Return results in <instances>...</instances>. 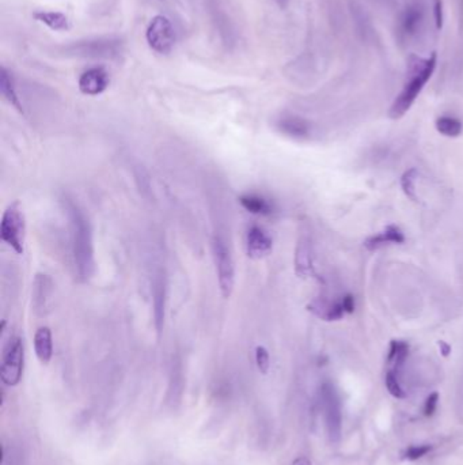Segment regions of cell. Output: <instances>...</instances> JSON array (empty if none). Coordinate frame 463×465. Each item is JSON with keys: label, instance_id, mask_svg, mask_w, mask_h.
Here are the masks:
<instances>
[{"label": "cell", "instance_id": "1", "mask_svg": "<svg viewBox=\"0 0 463 465\" xmlns=\"http://www.w3.org/2000/svg\"><path fill=\"white\" fill-rule=\"evenodd\" d=\"M64 208L70 218L72 262L80 282H87L95 272L93 226L77 203L65 199Z\"/></svg>", "mask_w": 463, "mask_h": 465}, {"label": "cell", "instance_id": "2", "mask_svg": "<svg viewBox=\"0 0 463 465\" xmlns=\"http://www.w3.org/2000/svg\"><path fill=\"white\" fill-rule=\"evenodd\" d=\"M437 65V55L432 53L428 58L410 56L408 64V79L402 87L401 93L397 95L391 108L388 110V116L394 120L401 119L408 113V110L413 107L417 97L423 92L428 80L432 78L433 73Z\"/></svg>", "mask_w": 463, "mask_h": 465}, {"label": "cell", "instance_id": "3", "mask_svg": "<svg viewBox=\"0 0 463 465\" xmlns=\"http://www.w3.org/2000/svg\"><path fill=\"white\" fill-rule=\"evenodd\" d=\"M0 240L16 252V255L25 253L26 242V218L21 203H10L3 211L0 222Z\"/></svg>", "mask_w": 463, "mask_h": 465}, {"label": "cell", "instance_id": "4", "mask_svg": "<svg viewBox=\"0 0 463 465\" xmlns=\"http://www.w3.org/2000/svg\"><path fill=\"white\" fill-rule=\"evenodd\" d=\"M211 248H212V257L217 269V284H219L220 294L223 298H230L235 286V264H234L232 252L227 247L226 241L219 235H214L211 241Z\"/></svg>", "mask_w": 463, "mask_h": 465}, {"label": "cell", "instance_id": "5", "mask_svg": "<svg viewBox=\"0 0 463 465\" xmlns=\"http://www.w3.org/2000/svg\"><path fill=\"white\" fill-rule=\"evenodd\" d=\"M25 366V346L19 336H13L3 353L0 366V378L4 385L16 387L23 375Z\"/></svg>", "mask_w": 463, "mask_h": 465}, {"label": "cell", "instance_id": "6", "mask_svg": "<svg viewBox=\"0 0 463 465\" xmlns=\"http://www.w3.org/2000/svg\"><path fill=\"white\" fill-rule=\"evenodd\" d=\"M146 38L150 48L156 53H170L175 46V31L170 19L165 16H154L146 31Z\"/></svg>", "mask_w": 463, "mask_h": 465}, {"label": "cell", "instance_id": "7", "mask_svg": "<svg viewBox=\"0 0 463 465\" xmlns=\"http://www.w3.org/2000/svg\"><path fill=\"white\" fill-rule=\"evenodd\" d=\"M70 52L82 56V58H104V59H114L119 58L123 52L121 41L119 40H94L79 43L77 46L70 48Z\"/></svg>", "mask_w": 463, "mask_h": 465}, {"label": "cell", "instance_id": "8", "mask_svg": "<svg viewBox=\"0 0 463 465\" xmlns=\"http://www.w3.org/2000/svg\"><path fill=\"white\" fill-rule=\"evenodd\" d=\"M322 400H324L327 432L332 439L337 441L340 438L341 433L340 402L334 388L330 384H324L322 387Z\"/></svg>", "mask_w": 463, "mask_h": 465}, {"label": "cell", "instance_id": "9", "mask_svg": "<svg viewBox=\"0 0 463 465\" xmlns=\"http://www.w3.org/2000/svg\"><path fill=\"white\" fill-rule=\"evenodd\" d=\"M425 19V7L421 3V0H416L406 6L400 16L398 22V31L401 33L402 37L405 38H413L423 29Z\"/></svg>", "mask_w": 463, "mask_h": 465}, {"label": "cell", "instance_id": "10", "mask_svg": "<svg viewBox=\"0 0 463 465\" xmlns=\"http://www.w3.org/2000/svg\"><path fill=\"white\" fill-rule=\"evenodd\" d=\"M110 85L109 73L104 67H93L85 71L77 82L80 93L85 95H99L104 93Z\"/></svg>", "mask_w": 463, "mask_h": 465}, {"label": "cell", "instance_id": "11", "mask_svg": "<svg viewBox=\"0 0 463 465\" xmlns=\"http://www.w3.org/2000/svg\"><path fill=\"white\" fill-rule=\"evenodd\" d=\"M273 240L260 226H251L246 232V253L253 260H260L271 255Z\"/></svg>", "mask_w": 463, "mask_h": 465}, {"label": "cell", "instance_id": "12", "mask_svg": "<svg viewBox=\"0 0 463 465\" xmlns=\"http://www.w3.org/2000/svg\"><path fill=\"white\" fill-rule=\"evenodd\" d=\"M53 293V280L44 274L38 272L33 282L31 290V308L37 316H44L47 313L48 304Z\"/></svg>", "mask_w": 463, "mask_h": 465}, {"label": "cell", "instance_id": "13", "mask_svg": "<svg viewBox=\"0 0 463 465\" xmlns=\"http://www.w3.org/2000/svg\"><path fill=\"white\" fill-rule=\"evenodd\" d=\"M278 131L293 139H307L311 135V124L306 119L295 114L281 116L276 122Z\"/></svg>", "mask_w": 463, "mask_h": 465}, {"label": "cell", "instance_id": "14", "mask_svg": "<svg viewBox=\"0 0 463 465\" xmlns=\"http://www.w3.org/2000/svg\"><path fill=\"white\" fill-rule=\"evenodd\" d=\"M295 272L299 278H309L314 274L312 268V248L309 237L299 238L295 249Z\"/></svg>", "mask_w": 463, "mask_h": 465}, {"label": "cell", "instance_id": "15", "mask_svg": "<svg viewBox=\"0 0 463 465\" xmlns=\"http://www.w3.org/2000/svg\"><path fill=\"white\" fill-rule=\"evenodd\" d=\"M307 309L314 316L322 319L325 321H337L344 317L347 313L342 305V299L340 301H327L324 298H317L311 301L307 305Z\"/></svg>", "mask_w": 463, "mask_h": 465}, {"label": "cell", "instance_id": "16", "mask_svg": "<svg viewBox=\"0 0 463 465\" xmlns=\"http://www.w3.org/2000/svg\"><path fill=\"white\" fill-rule=\"evenodd\" d=\"M406 241V237L401 229L396 225H388L383 232H378L375 235H371L364 241V248L369 250H376L385 245L397 244L401 245Z\"/></svg>", "mask_w": 463, "mask_h": 465}, {"label": "cell", "instance_id": "17", "mask_svg": "<svg viewBox=\"0 0 463 465\" xmlns=\"http://www.w3.org/2000/svg\"><path fill=\"white\" fill-rule=\"evenodd\" d=\"M34 353L38 360L44 365L50 362L53 357V336L49 326H40L34 333Z\"/></svg>", "mask_w": 463, "mask_h": 465}, {"label": "cell", "instance_id": "18", "mask_svg": "<svg viewBox=\"0 0 463 465\" xmlns=\"http://www.w3.org/2000/svg\"><path fill=\"white\" fill-rule=\"evenodd\" d=\"M239 203L247 213L258 217H271L275 211L273 204L258 193H245L239 198Z\"/></svg>", "mask_w": 463, "mask_h": 465}, {"label": "cell", "instance_id": "19", "mask_svg": "<svg viewBox=\"0 0 463 465\" xmlns=\"http://www.w3.org/2000/svg\"><path fill=\"white\" fill-rule=\"evenodd\" d=\"M154 320L155 328L160 333L165 323V304H166V284L162 275L154 282Z\"/></svg>", "mask_w": 463, "mask_h": 465}, {"label": "cell", "instance_id": "20", "mask_svg": "<svg viewBox=\"0 0 463 465\" xmlns=\"http://www.w3.org/2000/svg\"><path fill=\"white\" fill-rule=\"evenodd\" d=\"M349 10L354 19L356 33L363 41H370L372 37V23H371L370 16L363 10V7L357 1H351Z\"/></svg>", "mask_w": 463, "mask_h": 465}, {"label": "cell", "instance_id": "21", "mask_svg": "<svg viewBox=\"0 0 463 465\" xmlns=\"http://www.w3.org/2000/svg\"><path fill=\"white\" fill-rule=\"evenodd\" d=\"M33 18L37 22L44 23L50 31H70V28H71L70 19L67 18L65 14L59 13V11H44V10H38V11H34L33 13Z\"/></svg>", "mask_w": 463, "mask_h": 465}, {"label": "cell", "instance_id": "22", "mask_svg": "<svg viewBox=\"0 0 463 465\" xmlns=\"http://www.w3.org/2000/svg\"><path fill=\"white\" fill-rule=\"evenodd\" d=\"M0 90L3 97L7 100V102L14 107V108L21 113L25 114V109L23 105L18 97L16 93V85H14V79L11 77V74L9 73L7 68L1 67V73H0Z\"/></svg>", "mask_w": 463, "mask_h": 465}, {"label": "cell", "instance_id": "23", "mask_svg": "<svg viewBox=\"0 0 463 465\" xmlns=\"http://www.w3.org/2000/svg\"><path fill=\"white\" fill-rule=\"evenodd\" d=\"M409 356V344L403 341H391L388 354H387V363L393 365V372L398 370L405 363L406 358Z\"/></svg>", "mask_w": 463, "mask_h": 465}, {"label": "cell", "instance_id": "24", "mask_svg": "<svg viewBox=\"0 0 463 465\" xmlns=\"http://www.w3.org/2000/svg\"><path fill=\"white\" fill-rule=\"evenodd\" d=\"M435 125L437 132L447 138H458L462 134V122L454 116H440Z\"/></svg>", "mask_w": 463, "mask_h": 465}, {"label": "cell", "instance_id": "25", "mask_svg": "<svg viewBox=\"0 0 463 465\" xmlns=\"http://www.w3.org/2000/svg\"><path fill=\"white\" fill-rule=\"evenodd\" d=\"M417 176H418V171L415 168H412V169L405 171L401 177L402 191L412 201H417L416 189H415Z\"/></svg>", "mask_w": 463, "mask_h": 465}, {"label": "cell", "instance_id": "26", "mask_svg": "<svg viewBox=\"0 0 463 465\" xmlns=\"http://www.w3.org/2000/svg\"><path fill=\"white\" fill-rule=\"evenodd\" d=\"M386 388L388 390V393L396 397V399H405L406 397V393L402 388L401 383L398 380V375H397V372H393V370H388L386 374Z\"/></svg>", "mask_w": 463, "mask_h": 465}, {"label": "cell", "instance_id": "27", "mask_svg": "<svg viewBox=\"0 0 463 465\" xmlns=\"http://www.w3.org/2000/svg\"><path fill=\"white\" fill-rule=\"evenodd\" d=\"M432 450L431 445H413L402 453V459L409 461H416L418 459L427 456Z\"/></svg>", "mask_w": 463, "mask_h": 465}, {"label": "cell", "instance_id": "28", "mask_svg": "<svg viewBox=\"0 0 463 465\" xmlns=\"http://www.w3.org/2000/svg\"><path fill=\"white\" fill-rule=\"evenodd\" d=\"M256 363L258 370L266 374L271 369V356L269 351L263 346H257L256 347Z\"/></svg>", "mask_w": 463, "mask_h": 465}, {"label": "cell", "instance_id": "29", "mask_svg": "<svg viewBox=\"0 0 463 465\" xmlns=\"http://www.w3.org/2000/svg\"><path fill=\"white\" fill-rule=\"evenodd\" d=\"M433 18L436 28L440 31L445 22V10H443V0H433Z\"/></svg>", "mask_w": 463, "mask_h": 465}, {"label": "cell", "instance_id": "30", "mask_svg": "<svg viewBox=\"0 0 463 465\" xmlns=\"http://www.w3.org/2000/svg\"><path fill=\"white\" fill-rule=\"evenodd\" d=\"M437 403H439V393L433 392L427 397L425 404H424V415L425 417H432L436 408H437Z\"/></svg>", "mask_w": 463, "mask_h": 465}, {"label": "cell", "instance_id": "31", "mask_svg": "<svg viewBox=\"0 0 463 465\" xmlns=\"http://www.w3.org/2000/svg\"><path fill=\"white\" fill-rule=\"evenodd\" d=\"M341 299H342V305H344L345 311L347 313H354V310H355V298H354V295H344Z\"/></svg>", "mask_w": 463, "mask_h": 465}, {"label": "cell", "instance_id": "32", "mask_svg": "<svg viewBox=\"0 0 463 465\" xmlns=\"http://www.w3.org/2000/svg\"><path fill=\"white\" fill-rule=\"evenodd\" d=\"M439 348H440V353L443 354V357H448L450 356L451 347L448 346L446 341H439Z\"/></svg>", "mask_w": 463, "mask_h": 465}, {"label": "cell", "instance_id": "33", "mask_svg": "<svg viewBox=\"0 0 463 465\" xmlns=\"http://www.w3.org/2000/svg\"><path fill=\"white\" fill-rule=\"evenodd\" d=\"M293 465H312L307 457H299L293 461Z\"/></svg>", "mask_w": 463, "mask_h": 465}, {"label": "cell", "instance_id": "34", "mask_svg": "<svg viewBox=\"0 0 463 465\" xmlns=\"http://www.w3.org/2000/svg\"><path fill=\"white\" fill-rule=\"evenodd\" d=\"M376 1H387V0H376Z\"/></svg>", "mask_w": 463, "mask_h": 465}]
</instances>
